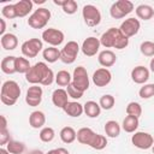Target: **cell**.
Segmentation results:
<instances>
[{"instance_id": "34", "label": "cell", "mask_w": 154, "mask_h": 154, "mask_svg": "<svg viewBox=\"0 0 154 154\" xmlns=\"http://www.w3.org/2000/svg\"><path fill=\"white\" fill-rule=\"evenodd\" d=\"M106 146H107V138L103 135L95 134V136H94V138H93V141H91L89 147H91L93 149H96V150H101Z\"/></svg>"}, {"instance_id": "50", "label": "cell", "mask_w": 154, "mask_h": 154, "mask_svg": "<svg viewBox=\"0 0 154 154\" xmlns=\"http://www.w3.org/2000/svg\"><path fill=\"white\" fill-rule=\"evenodd\" d=\"M46 154H59V152H58V148H57V149H52V150H48V153H46Z\"/></svg>"}, {"instance_id": "45", "label": "cell", "mask_w": 154, "mask_h": 154, "mask_svg": "<svg viewBox=\"0 0 154 154\" xmlns=\"http://www.w3.org/2000/svg\"><path fill=\"white\" fill-rule=\"evenodd\" d=\"M1 129H7V122H6V118L5 116H1Z\"/></svg>"}, {"instance_id": "46", "label": "cell", "mask_w": 154, "mask_h": 154, "mask_svg": "<svg viewBox=\"0 0 154 154\" xmlns=\"http://www.w3.org/2000/svg\"><path fill=\"white\" fill-rule=\"evenodd\" d=\"M58 152H59V154H70L69 150L65 148H58Z\"/></svg>"}, {"instance_id": "25", "label": "cell", "mask_w": 154, "mask_h": 154, "mask_svg": "<svg viewBox=\"0 0 154 154\" xmlns=\"http://www.w3.org/2000/svg\"><path fill=\"white\" fill-rule=\"evenodd\" d=\"M83 108H84V113L89 117V118H96L100 116L101 113V107L97 102L95 101H87L84 105H83Z\"/></svg>"}, {"instance_id": "51", "label": "cell", "mask_w": 154, "mask_h": 154, "mask_svg": "<svg viewBox=\"0 0 154 154\" xmlns=\"http://www.w3.org/2000/svg\"><path fill=\"white\" fill-rule=\"evenodd\" d=\"M0 154H10V152L5 148H0Z\"/></svg>"}, {"instance_id": "38", "label": "cell", "mask_w": 154, "mask_h": 154, "mask_svg": "<svg viewBox=\"0 0 154 154\" xmlns=\"http://www.w3.org/2000/svg\"><path fill=\"white\" fill-rule=\"evenodd\" d=\"M138 95L141 99H150L152 96H154V83L144 84L143 87H141V89L138 90Z\"/></svg>"}, {"instance_id": "35", "label": "cell", "mask_w": 154, "mask_h": 154, "mask_svg": "<svg viewBox=\"0 0 154 154\" xmlns=\"http://www.w3.org/2000/svg\"><path fill=\"white\" fill-rule=\"evenodd\" d=\"M40 140L42 141V142H52L53 140H54V137H55V131L52 129V128H49V126H46V128H42L41 129V131H40Z\"/></svg>"}, {"instance_id": "12", "label": "cell", "mask_w": 154, "mask_h": 154, "mask_svg": "<svg viewBox=\"0 0 154 154\" xmlns=\"http://www.w3.org/2000/svg\"><path fill=\"white\" fill-rule=\"evenodd\" d=\"M42 88L38 87L37 84L31 85L28 90H26V95H25V102L31 106V107H36L41 103L42 101Z\"/></svg>"}, {"instance_id": "41", "label": "cell", "mask_w": 154, "mask_h": 154, "mask_svg": "<svg viewBox=\"0 0 154 154\" xmlns=\"http://www.w3.org/2000/svg\"><path fill=\"white\" fill-rule=\"evenodd\" d=\"M78 8V5L75 0H65V4L63 6V11L67 14H73Z\"/></svg>"}, {"instance_id": "1", "label": "cell", "mask_w": 154, "mask_h": 154, "mask_svg": "<svg viewBox=\"0 0 154 154\" xmlns=\"http://www.w3.org/2000/svg\"><path fill=\"white\" fill-rule=\"evenodd\" d=\"M26 82L34 84H42V85H51L55 79L53 71L42 61L36 63L30 70L25 73Z\"/></svg>"}, {"instance_id": "5", "label": "cell", "mask_w": 154, "mask_h": 154, "mask_svg": "<svg viewBox=\"0 0 154 154\" xmlns=\"http://www.w3.org/2000/svg\"><path fill=\"white\" fill-rule=\"evenodd\" d=\"M78 90L81 91H85L89 88V77H88V72L85 70V67L83 66H77L73 70V75H72V82H71Z\"/></svg>"}, {"instance_id": "2", "label": "cell", "mask_w": 154, "mask_h": 154, "mask_svg": "<svg viewBox=\"0 0 154 154\" xmlns=\"http://www.w3.org/2000/svg\"><path fill=\"white\" fill-rule=\"evenodd\" d=\"M20 96V88L18 85L17 82L14 81H6L2 87H1V102L7 105V106H12L17 102L18 97Z\"/></svg>"}, {"instance_id": "24", "label": "cell", "mask_w": 154, "mask_h": 154, "mask_svg": "<svg viewBox=\"0 0 154 154\" xmlns=\"http://www.w3.org/2000/svg\"><path fill=\"white\" fill-rule=\"evenodd\" d=\"M16 58L17 57H13V55H8V57H5L2 60H1V71L6 75H12L16 71Z\"/></svg>"}, {"instance_id": "20", "label": "cell", "mask_w": 154, "mask_h": 154, "mask_svg": "<svg viewBox=\"0 0 154 154\" xmlns=\"http://www.w3.org/2000/svg\"><path fill=\"white\" fill-rule=\"evenodd\" d=\"M32 5H34V2L31 0H20L18 2H16L14 7H16L17 17L22 18V17L28 16L32 10Z\"/></svg>"}, {"instance_id": "30", "label": "cell", "mask_w": 154, "mask_h": 154, "mask_svg": "<svg viewBox=\"0 0 154 154\" xmlns=\"http://www.w3.org/2000/svg\"><path fill=\"white\" fill-rule=\"evenodd\" d=\"M138 118L132 116H126L123 120V130L125 132H135L138 128Z\"/></svg>"}, {"instance_id": "53", "label": "cell", "mask_w": 154, "mask_h": 154, "mask_svg": "<svg viewBox=\"0 0 154 154\" xmlns=\"http://www.w3.org/2000/svg\"><path fill=\"white\" fill-rule=\"evenodd\" d=\"M152 150H153V154H154V144H153V147H152Z\"/></svg>"}, {"instance_id": "19", "label": "cell", "mask_w": 154, "mask_h": 154, "mask_svg": "<svg viewBox=\"0 0 154 154\" xmlns=\"http://www.w3.org/2000/svg\"><path fill=\"white\" fill-rule=\"evenodd\" d=\"M63 109H64V112H65L67 116L73 117V118L82 116V113L84 112L83 105H81V103L77 102V101H69V102L65 105V107H64Z\"/></svg>"}, {"instance_id": "32", "label": "cell", "mask_w": 154, "mask_h": 154, "mask_svg": "<svg viewBox=\"0 0 154 154\" xmlns=\"http://www.w3.org/2000/svg\"><path fill=\"white\" fill-rule=\"evenodd\" d=\"M6 149L10 152V154H22L25 150V146H24V143H22L19 141L11 140L6 144Z\"/></svg>"}, {"instance_id": "26", "label": "cell", "mask_w": 154, "mask_h": 154, "mask_svg": "<svg viewBox=\"0 0 154 154\" xmlns=\"http://www.w3.org/2000/svg\"><path fill=\"white\" fill-rule=\"evenodd\" d=\"M59 136H60V138H61V141L64 142V143H72L76 138H77V132L75 131V129L73 128H71V126H65V128H63L61 130H60V134H59Z\"/></svg>"}, {"instance_id": "40", "label": "cell", "mask_w": 154, "mask_h": 154, "mask_svg": "<svg viewBox=\"0 0 154 154\" xmlns=\"http://www.w3.org/2000/svg\"><path fill=\"white\" fill-rule=\"evenodd\" d=\"M1 13L5 18L7 19H13V18H17V12H16V7H14V4L13 5H6L2 7L1 10Z\"/></svg>"}, {"instance_id": "48", "label": "cell", "mask_w": 154, "mask_h": 154, "mask_svg": "<svg viewBox=\"0 0 154 154\" xmlns=\"http://www.w3.org/2000/svg\"><path fill=\"white\" fill-rule=\"evenodd\" d=\"M29 154H45L42 150H40V149H34V150H31Z\"/></svg>"}, {"instance_id": "13", "label": "cell", "mask_w": 154, "mask_h": 154, "mask_svg": "<svg viewBox=\"0 0 154 154\" xmlns=\"http://www.w3.org/2000/svg\"><path fill=\"white\" fill-rule=\"evenodd\" d=\"M119 35H120L119 28H109L108 30H106V31L101 35V37H100V43H101L103 47H106V48H111V47L114 48L116 42H117Z\"/></svg>"}, {"instance_id": "7", "label": "cell", "mask_w": 154, "mask_h": 154, "mask_svg": "<svg viewBox=\"0 0 154 154\" xmlns=\"http://www.w3.org/2000/svg\"><path fill=\"white\" fill-rule=\"evenodd\" d=\"M78 52H79L78 43L76 41H69L60 51V60L64 64H72L75 63Z\"/></svg>"}, {"instance_id": "37", "label": "cell", "mask_w": 154, "mask_h": 154, "mask_svg": "<svg viewBox=\"0 0 154 154\" xmlns=\"http://www.w3.org/2000/svg\"><path fill=\"white\" fill-rule=\"evenodd\" d=\"M126 113H128V116H132V117L138 118L142 114V107L138 102H135V101L129 102L126 106Z\"/></svg>"}, {"instance_id": "43", "label": "cell", "mask_w": 154, "mask_h": 154, "mask_svg": "<svg viewBox=\"0 0 154 154\" xmlns=\"http://www.w3.org/2000/svg\"><path fill=\"white\" fill-rule=\"evenodd\" d=\"M10 141H11V138H10V132H8V130H7V129H1V130H0V146L7 144Z\"/></svg>"}, {"instance_id": "14", "label": "cell", "mask_w": 154, "mask_h": 154, "mask_svg": "<svg viewBox=\"0 0 154 154\" xmlns=\"http://www.w3.org/2000/svg\"><path fill=\"white\" fill-rule=\"evenodd\" d=\"M100 38H96L94 36H89L87 37L83 43H82V52L84 55L87 57H93L95 55L97 52H99V48H100Z\"/></svg>"}, {"instance_id": "49", "label": "cell", "mask_w": 154, "mask_h": 154, "mask_svg": "<svg viewBox=\"0 0 154 154\" xmlns=\"http://www.w3.org/2000/svg\"><path fill=\"white\" fill-rule=\"evenodd\" d=\"M149 67H150L152 72L154 73V58H152V60H150V64H149Z\"/></svg>"}, {"instance_id": "18", "label": "cell", "mask_w": 154, "mask_h": 154, "mask_svg": "<svg viewBox=\"0 0 154 154\" xmlns=\"http://www.w3.org/2000/svg\"><path fill=\"white\" fill-rule=\"evenodd\" d=\"M97 60H99V64H100L101 66H103V67L107 69V67H111V66H113V65L116 64L117 57H116V54H114L112 51L105 49V51L100 52Z\"/></svg>"}, {"instance_id": "47", "label": "cell", "mask_w": 154, "mask_h": 154, "mask_svg": "<svg viewBox=\"0 0 154 154\" xmlns=\"http://www.w3.org/2000/svg\"><path fill=\"white\" fill-rule=\"evenodd\" d=\"M53 2H54L55 5H58V6H61V7H63V6H64V4H65V0H63V1H60V0H54Z\"/></svg>"}, {"instance_id": "27", "label": "cell", "mask_w": 154, "mask_h": 154, "mask_svg": "<svg viewBox=\"0 0 154 154\" xmlns=\"http://www.w3.org/2000/svg\"><path fill=\"white\" fill-rule=\"evenodd\" d=\"M135 11H136L137 17L141 18V19H143V20H148V19H150L154 16V10L149 5H144V4L143 5H140V6L136 7Z\"/></svg>"}, {"instance_id": "31", "label": "cell", "mask_w": 154, "mask_h": 154, "mask_svg": "<svg viewBox=\"0 0 154 154\" xmlns=\"http://www.w3.org/2000/svg\"><path fill=\"white\" fill-rule=\"evenodd\" d=\"M71 75L66 71V70H60L58 71V73L55 75V83L59 85V87H67L72 79H71Z\"/></svg>"}, {"instance_id": "10", "label": "cell", "mask_w": 154, "mask_h": 154, "mask_svg": "<svg viewBox=\"0 0 154 154\" xmlns=\"http://www.w3.org/2000/svg\"><path fill=\"white\" fill-rule=\"evenodd\" d=\"M42 38L45 42L51 45V47H57L63 43L65 36L61 30L55 28H48L42 32Z\"/></svg>"}, {"instance_id": "6", "label": "cell", "mask_w": 154, "mask_h": 154, "mask_svg": "<svg viewBox=\"0 0 154 154\" xmlns=\"http://www.w3.org/2000/svg\"><path fill=\"white\" fill-rule=\"evenodd\" d=\"M82 16L88 26H96L101 22V13L94 5H85L82 10Z\"/></svg>"}, {"instance_id": "4", "label": "cell", "mask_w": 154, "mask_h": 154, "mask_svg": "<svg viewBox=\"0 0 154 154\" xmlns=\"http://www.w3.org/2000/svg\"><path fill=\"white\" fill-rule=\"evenodd\" d=\"M134 10V4L129 0H118L112 4L109 8V13L112 18L114 19H120L124 18L126 14L131 13Z\"/></svg>"}, {"instance_id": "21", "label": "cell", "mask_w": 154, "mask_h": 154, "mask_svg": "<svg viewBox=\"0 0 154 154\" xmlns=\"http://www.w3.org/2000/svg\"><path fill=\"white\" fill-rule=\"evenodd\" d=\"M96 132H94L90 128H81L78 131H77V141L82 144H87V146H90L94 136H95Z\"/></svg>"}, {"instance_id": "39", "label": "cell", "mask_w": 154, "mask_h": 154, "mask_svg": "<svg viewBox=\"0 0 154 154\" xmlns=\"http://www.w3.org/2000/svg\"><path fill=\"white\" fill-rule=\"evenodd\" d=\"M140 51L146 57H154V42L152 41H144L140 46Z\"/></svg>"}, {"instance_id": "36", "label": "cell", "mask_w": 154, "mask_h": 154, "mask_svg": "<svg viewBox=\"0 0 154 154\" xmlns=\"http://www.w3.org/2000/svg\"><path fill=\"white\" fill-rule=\"evenodd\" d=\"M114 102H116L114 96H112V95H109V94H106V95H102V96L100 97L99 105H100V107H101V108H103V109H106V111H107V109L113 108Z\"/></svg>"}, {"instance_id": "11", "label": "cell", "mask_w": 154, "mask_h": 154, "mask_svg": "<svg viewBox=\"0 0 154 154\" xmlns=\"http://www.w3.org/2000/svg\"><path fill=\"white\" fill-rule=\"evenodd\" d=\"M141 28V24H140V20L131 17V18H128L125 19L122 24H120V28L119 30L122 31L123 35H125L126 37H131V36H135L138 30Z\"/></svg>"}, {"instance_id": "16", "label": "cell", "mask_w": 154, "mask_h": 154, "mask_svg": "<svg viewBox=\"0 0 154 154\" xmlns=\"http://www.w3.org/2000/svg\"><path fill=\"white\" fill-rule=\"evenodd\" d=\"M149 78V70L142 65L136 66L131 71V79L137 84H144Z\"/></svg>"}, {"instance_id": "44", "label": "cell", "mask_w": 154, "mask_h": 154, "mask_svg": "<svg viewBox=\"0 0 154 154\" xmlns=\"http://www.w3.org/2000/svg\"><path fill=\"white\" fill-rule=\"evenodd\" d=\"M1 23V29H0V35L4 36L5 35V30H6V24H5V19H0Z\"/></svg>"}, {"instance_id": "23", "label": "cell", "mask_w": 154, "mask_h": 154, "mask_svg": "<svg viewBox=\"0 0 154 154\" xmlns=\"http://www.w3.org/2000/svg\"><path fill=\"white\" fill-rule=\"evenodd\" d=\"M1 46L6 51H13L14 48H17L18 46V38L14 34H5L4 36H1Z\"/></svg>"}, {"instance_id": "52", "label": "cell", "mask_w": 154, "mask_h": 154, "mask_svg": "<svg viewBox=\"0 0 154 154\" xmlns=\"http://www.w3.org/2000/svg\"><path fill=\"white\" fill-rule=\"evenodd\" d=\"M45 2V0H35L34 1V4H43Z\"/></svg>"}, {"instance_id": "42", "label": "cell", "mask_w": 154, "mask_h": 154, "mask_svg": "<svg viewBox=\"0 0 154 154\" xmlns=\"http://www.w3.org/2000/svg\"><path fill=\"white\" fill-rule=\"evenodd\" d=\"M67 94H69V96L70 97H72V99H81L82 96H83V91H81V90H78L72 83H70L69 85H67Z\"/></svg>"}, {"instance_id": "22", "label": "cell", "mask_w": 154, "mask_h": 154, "mask_svg": "<svg viewBox=\"0 0 154 154\" xmlns=\"http://www.w3.org/2000/svg\"><path fill=\"white\" fill-rule=\"evenodd\" d=\"M46 123V116L41 111H34L29 116V124L32 129H40Z\"/></svg>"}, {"instance_id": "29", "label": "cell", "mask_w": 154, "mask_h": 154, "mask_svg": "<svg viewBox=\"0 0 154 154\" xmlns=\"http://www.w3.org/2000/svg\"><path fill=\"white\" fill-rule=\"evenodd\" d=\"M42 57L48 63H55L58 59H60V51L57 47H48L43 49Z\"/></svg>"}, {"instance_id": "17", "label": "cell", "mask_w": 154, "mask_h": 154, "mask_svg": "<svg viewBox=\"0 0 154 154\" xmlns=\"http://www.w3.org/2000/svg\"><path fill=\"white\" fill-rule=\"evenodd\" d=\"M52 102L54 103V106L59 107V108H64L65 105L69 102V94L65 89H55L52 94Z\"/></svg>"}, {"instance_id": "33", "label": "cell", "mask_w": 154, "mask_h": 154, "mask_svg": "<svg viewBox=\"0 0 154 154\" xmlns=\"http://www.w3.org/2000/svg\"><path fill=\"white\" fill-rule=\"evenodd\" d=\"M30 63L26 58L17 57L16 58V71L18 73H26L30 70Z\"/></svg>"}, {"instance_id": "9", "label": "cell", "mask_w": 154, "mask_h": 154, "mask_svg": "<svg viewBox=\"0 0 154 154\" xmlns=\"http://www.w3.org/2000/svg\"><path fill=\"white\" fill-rule=\"evenodd\" d=\"M131 142L138 149H149L154 144L153 136L148 132H144V131L135 132L131 137Z\"/></svg>"}, {"instance_id": "3", "label": "cell", "mask_w": 154, "mask_h": 154, "mask_svg": "<svg viewBox=\"0 0 154 154\" xmlns=\"http://www.w3.org/2000/svg\"><path fill=\"white\" fill-rule=\"evenodd\" d=\"M49 19H51V11L48 8H45V7H38L29 17L28 24L32 29H42L47 25Z\"/></svg>"}, {"instance_id": "28", "label": "cell", "mask_w": 154, "mask_h": 154, "mask_svg": "<svg viewBox=\"0 0 154 154\" xmlns=\"http://www.w3.org/2000/svg\"><path fill=\"white\" fill-rule=\"evenodd\" d=\"M105 132L108 137L116 138L120 135V125L116 120H108L105 124Z\"/></svg>"}, {"instance_id": "15", "label": "cell", "mask_w": 154, "mask_h": 154, "mask_svg": "<svg viewBox=\"0 0 154 154\" xmlns=\"http://www.w3.org/2000/svg\"><path fill=\"white\" fill-rule=\"evenodd\" d=\"M112 79V73L106 67H100L93 73V82L96 87H106Z\"/></svg>"}, {"instance_id": "8", "label": "cell", "mask_w": 154, "mask_h": 154, "mask_svg": "<svg viewBox=\"0 0 154 154\" xmlns=\"http://www.w3.org/2000/svg\"><path fill=\"white\" fill-rule=\"evenodd\" d=\"M42 41L40 38H30V40H26L25 42H23L22 47H20V51H22V54L26 58H35L38 52L42 49Z\"/></svg>"}]
</instances>
